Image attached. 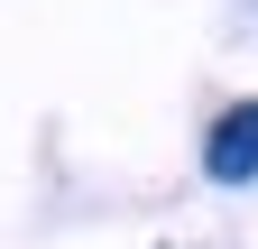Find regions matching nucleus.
Listing matches in <instances>:
<instances>
[{
    "label": "nucleus",
    "mask_w": 258,
    "mask_h": 249,
    "mask_svg": "<svg viewBox=\"0 0 258 249\" xmlns=\"http://www.w3.org/2000/svg\"><path fill=\"white\" fill-rule=\"evenodd\" d=\"M203 175H212V184H249V175H258V102H231V111L212 120Z\"/></svg>",
    "instance_id": "nucleus-1"
}]
</instances>
